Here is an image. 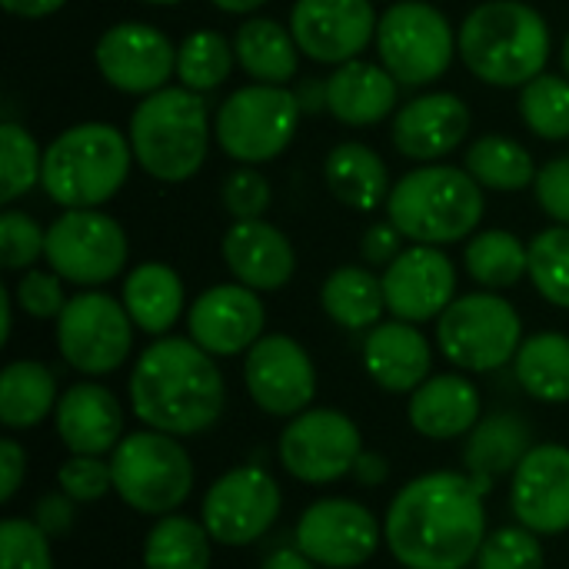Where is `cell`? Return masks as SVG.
<instances>
[{"instance_id": "cell-1", "label": "cell", "mask_w": 569, "mask_h": 569, "mask_svg": "<svg viewBox=\"0 0 569 569\" xmlns=\"http://www.w3.org/2000/svg\"><path fill=\"white\" fill-rule=\"evenodd\" d=\"M383 537L400 567L467 569L487 540L483 490L470 473H423L393 497Z\"/></svg>"}, {"instance_id": "cell-2", "label": "cell", "mask_w": 569, "mask_h": 569, "mask_svg": "<svg viewBox=\"0 0 569 569\" xmlns=\"http://www.w3.org/2000/svg\"><path fill=\"white\" fill-rule=\"evenodd\" d=\"M130 403L150 430L193 437L220 420L227 387L203 347L183 337H160L133 363Z\"/></svg>"}, {"instance_id": "cell-3", "label": "cell", "mask_w": 569, "mask_h": 569, "mask_svg": "<svg viewBox=\"0 0 569 569\" xmlns=\"http://www.w3.org/2000/svg\"><path fill=\"white\" fill-rule=\"evenodd\" d=\"M457 53L490 87H527L550 60V27L523 0H483L463 17Z\"/></svg>"}, {"instance_id": "cell-4", "label": "cell", "mask_w": 569, "mask_h": 569, "mask_svg": "<svg viewBox=\"0 0 569 569\" xmlns=\"http://www.w3.org/2000/svg\"><path fill=\"white\" fill-rule=\"evenodd\" d=\"M133 147L113 123H77L43 150L40 187L63 210H97L113 200L130 177Z\"/></svg>"}, {"instance_id": "cell-5", "label": "cell", "mask_w": 569, "mask_h": 569, "mask_svg": "<svg viewBox=\"0 0 569 569\" xmlns=\"http://www.w3.org/2000/svg\"><path fill=\"white\" fill-rule=\"evenodd\" d=\"M487 210L483 187L463 167L423 163L403 173L390 197L387 217L390 223L413 243L447 247L473 237Z\"/></svg>"}, {"instance_id": "cell-6", "label": "cell", "mask_w": 569, "mask_h": 569, "mask_svg": "<svg viewBox=\"0 0 569 569\" xmlns=\"http://www.w3.org/2000/svg\"><path fill=\"white\" fill-rule=\"evenodd\" d=\"M133 160L163 183L190 180L210 150V113L200 93L187 87H163L140 100L130 113Z\"/></svg>"}, {"instance_id": "cell-7", "label": "cell", "mask_w": 569, "mask_h": 569, "mask_svg": "<svg viewBox=\"0 0 569 569\" xmlns=\"http://www.w3.org/2000/svg\"><path fill=\"white\" fill-rule=\"evenodd\" d=\"M113 493L147 517L173 513L193 490V460L187 447L160 430L127 433L110 453Z\"/></svg>"}, {"instance_id": "cell-8", "label": "cell", "mask_w": 569, "mask_h": 569, "mask_svg": "<svg viewBox=\"0 0 569 569\" xmlns=\"http://www.w3.org/2000/svg\"><path fill=\"white\" fill-rule=\"evenodd\" d=\"M300 117L303 113L293 90L277 83H250L220 103L213 133L230 160L257 167L280 157L293 143Z\"/></svg>"}, {"instance_id": "cell-9", "label": "cell", "mask_w": 569, "mask_h": 569, "mask_svg": "<svg viewBox=\"0 0 569 569\" xmlns=\"http://www.w3.org/2000/svg\"><path fill=\"white\" fill-rule=\"evenodd\" d=\"M437 343L453 367L490 373L517 357L523 343V320L517 307L497 293H467L440 313Z\"/></svg>"}, {"instance_id": "cell-10", "label": "cell", "mask_w": 569, "mask_h": 569, "mask_svg": "<svg viewBox=\"0 0 569 569\" xmlns=\"http://www.w3.org/2000/svg\"><path fill=\"white\" fill-rule=\"evenodd\" d=\"M453 27L427 0H397L377 23V53L400 87H427L453 63Z\"/></svg>"}, {"instance_id": "cell-11", "label": "cell", "mask_w": 569, "mask_h": 569, "mask_svg": "<svg viewBox=\"0 0 569 569\" xmlns=\"http://www.w3.org/2000/svg\"><path fill=\"white\" fill-rule=\"evenodd\" d=\"M127 233L100 210H63L47 227V267L77 287H100L127 267Z\"/></svg>"}, {"instance_id": "cell-12", "label": "cell", "mask_w": 569, "mask_h": 569, "mask_svg": "<svg viewBox=\"0 0 569 569\" xmlns=\"http://www.w3.org/2000/svg\"><path fill=\"white\" fill-rule=\"evenodd\" d=\"M57 347L60 357L87 377L120 370L133 347V320L123 300L100 290L70 297L57 317Z\"/></svg>"}, {"instance_id": "cell-13", "label": "cell", "mask_w": 569, "mask_h": 569, "mask_svg": "<svg viewBox=\"0 0 569 569\" xmlns=\"http://www.w3.org/2000/svg\"><path fill=\"white\" fill-rule=\"evenodd\" d=\"M363 453V437L357 423L330 407L297 413L280 433V463L300 483H333L353 473Z\"/></svg>"}, {"instance_id": "cell-14", "label": "cell", "mask_w": 569, "mask_h": 569, "mask_svg": "<svg viewBox=\"0 0 569 569\" xmlns=\"http://www.w3.org/2000/svg\"><path fill=\"white\" fill-rule=\"evenodd\" d=\"M280 487L260 467H237L223 473L203 497V527L213 543L247 547L260 540L280 517Z\"/></svg>"}, {"instance_id": "cell-15", "label": "cell", "mask_w": 569, "mask_h": 569, "mask_svg": "<svg viewBox=\"0 0 569 569\" xmlns=\"http://www.w3.org/2000/svg\"><path fill=\"white\" fill-rule=\"evenodd\" d=\"M93 60L113 90L133 97L163 90L170 73H177V47L167 40V33L137 20L107 27L93 47Z\"/></svg>"}, {"instance_id": "cell-16", "label": "cell", "mask_w": 569, "mask_h": 569, "mask_svg": "<svg viewBox=\"0 0 569 569\" xmlns=\"http://www.w3.org/2000/svg\"><path fill=\"white\" fill-rule=\"evenodd\" d=\"M243 380L253 403L270 417H297L310 410L317 393L313 360L287 333H263L247 350Z\"/></svg>"}, {"instance_id": "cell-17", "label": "cell", "mask_w": 569, "mask_h": 569, "mask_svg": "<svg viewBox=\"0 0 569 569\" xmlns=\"http://www.w3.org/2000/svg\"><path fill=\"white\" fill-rule=\"evenodd\" d=\"M380 547L377 517L357 500H317L303 510L297 523V550L317 567L353 569L363 567Z\"/></svg>"}, {"instance_id": "cell-18", "label": "cell", "mask_w": 569, "mask_h": 569, "mask_svg": "<svg viewBox=\"0 0 569 569\" xmlns=\"http://www.w3.org/2000/svg\"><path fill=\"white\" fill-rule=\"evenodd\" d=\"M377 23L370 0H297L290 10L300 53L333 67L357 60L377 37Z\"/></svg>"}, {"instance_id": "cell-19", "label": "cell", "mask_w": 569, "mask_h": 569, "mask_svg": "<svg viewBox=\"0 0 569 569\" xmlns=\"http://www.w3.org/2000/svg\"><path fill=\"white\" fill-rule=\"evenodd\" d=\"M383 297L393 320L423 323L440 320V313L457 300V270L440 247L413 243L390 267H383Z\"/></svg>"}, {"instance_id": "cell-20", "label": "cell", "mask_w": 569, "mask_h": 569, "mask_svg": "<svg viewBox=\"0 0 569 569\" xmlns=\"http://www.w3.org/2000/svg\"><path fill=\"white\" fill-rule=\"evenodd\" d=\"M267 327V310L257 290L243 283H217L187 310V330L210 357H237L250 350Z\"/></svg>"}, {"instance_id": "cell-21", "label": "cell", "mask_w": 569, "mask_h": 569, "mask_svg": "<svg viewBox=\"0 0 569 569\" xmlns=\"http://www.w3.org/2000/svg\"><path fill=\"white\" fill-rule=\"evenodd\" d=\"M510 507L520 527L537 537H557L569 530V447L540 443L510 480Z\"/></svg>"}, {"instance_id": "cell-22", "label": "cell", "mask_w": 569, "mask_h": 569, "mask_svg": "<svg viewBox=\"0 0 569 569\" xmlns=\"http://www.w3.org/2000/svg\"><path fill=\"white\" fill-rule=\"evenodd\" d=\"M470 107L457 93H423L403 103L393 117V147L407 160H443L470 133Z\"/></svg>"}, {"instance_id": "cell-23", "label": "cell", "mask_w": 569, "mask_h": 569, "mask_svg": "<svg viewBox=\"0 0 569 569\" xmlns=\"http://www.w3.org/2000/svg\"><path fill=\"white\" fill-rule=\"evenodd\" d=\"M223 263L237 283L257 293L280 290L297 273L293 243L267 220H233L223 233Z\"/></svg>"}, {"instance_id": "cell-24", "label": "cell", "mask_w": 569, "mask_h": 569, "mask_svg": "<svg viewBox=\"0 0 569 569\" xmlns=\"http://www.w3.org/2000/svg\"><path fill=\"white\" fill-rule=\"evenodd\" d=\"M57 433L70 453L103 457L113 453L123 440V410L120 400L100 383H73L57 400Z\"/></svg>"}, {"instance_id": "cell-25", "label": "cell", "mask_w": 569, "mask_h": 569, "mask_svg": "<svg viewBox=\"0 0 569 569\" xmlns=\"http://www.w3.org/2000/svg\"><path fill=\"white\" fill-rule=\"evenodd\" d=\"M363 367L377 387L387 393H413L430 380L433 353L417 323L387 320L377 323L363 340Z\"/></svg>"}, {"instance_id": "cell-26", "label": "cell", "mask_w": 569, "mask_h": 569, "mask_svg": "<svg viewBox=\"0 0 569 569\" xmlns=\"http://www.w3.org/2000/svg\"><path fill=\"white\" fill-rule=\"evenodd\" d=\"M400 83L380 63L347 60L327 77V110L347 127H373L397 107Z\"/></svg>"}, {"instance_id": "cell-27", "label": "cell", "mask_w": 569, "mask_h": 569, "mask_svg": "<svg viewBox=\"0 0 569 569\" xmlns=\"http://www.w3.org/2000/svg\"><path fill=\"white\" fill-rule=\"evenodd\" d=\"M410 423L427 440L470 437L480 423V390L460 373H440L410 393Z\"/></svg>"}, {"instance_id": "cell-28", "label": "cell", "mask_w": 569, "mask_h": 569, "mask_svg": "<svg viewBox=\"0 0 569 569\" xmlns=\"http://www.w3.org/2000/svg\"><path fill=\"white\" fill-rule=\"evenodd\" d=\"M530 450H533V430L523 417L490 413L470 430V440L463 450V467L487 497L497 480H503L507 473L513 477V470L523 463V457Z\"/></svg>"}, {"instance_id": "cell-29", "label": "cell", "mask_w": 569, "mask_h": 569, "mask_svg": "<svg viewBox=\"0 0 569 569\" xmlns=\"http://www.w3.org/2000/svg\"><path fill=\"white\" fill-rule=\"evenodd\" d=\"M323 180H327L330 193L357 213L377 210L393 190L383 157L377 150H370L367 143H357V140L337 143L327 153Z\"/></svg>"}, {"instance_id": "cell-30", "label": "cell", "mask_w": 569, "mask_h": 569, "mask_svg": "<svg viewBox=\"0 0 569 569\" xmlns=\"http://www.w3.org/2000/svg\"><path fill=\"white\" fill-rule=\"evenodd\" d=\"M183 280L167 263H140L123 280V307L137 330L150 337H163L183 317Z\"/></svg>"}, {"instance_id": "cell-31", "label": "cell", "mask_w": 569, "mask_h": 569, "mask_svg": "<svg viewBox=\"0 0 569 569\" xmlns=\"http://www.w3.org/2000/svg\"><path fill=\"white\" fill-rule=\"evenodd\" d=\"M233 50L240 70L257 83L287 87V80H293L300 67V47L293 40V30L280 27L270 17H250L247 23H240L233 37Z\"/></svg>"}, {"instance_id": "cell-32", "label": "cell", "mask_w": 569, "mask_h": 569, "mask_svg": "<svg viewBox=\"0 0 569 569\" xmlns=\"http://www.w3.org/2000/svg\"><path fill=\"white\" fill-rule=\"evenodd\" d=\"M320 307L343 330H373L387 310L383 280L367 267H337L320 287Z\"/></svg>"}, {"instance_id": "cell-33", "label": "cell", "mask_w": 569, "mask_h": 569, "mask_svg": "<svg viewBox=\"0 0 569 569\" xmlns=\"http://www.w3.org/2000/svg\"><path fill=\"white\" fill-rule=\"evenodd\" d=\"M57 377L37 360H13L0 373V423L10 430L37 427L57 410Z\"/></svg>"}, {"instance_id": "cell-34", "label": "cell", "mask_w": 569, "mask_h": 569, "mask_svg": "<svg viewBox=\"0 0 569 569\" xmlns=\"http://www.w3.org/2000/svg\"><path fill=\"white\" fill-rule=\"evenodd\" d=\"M513 373L520 387L540 403L569 400V337L557 330L533 333L520 343L513 357Z\"/></svg>"}, {"instance_id": "cell-35", "label": "cell", "mask_w": 569, "mask_h": 569, "mask_svg": "<svg viewBox=\"0 0 569 569\" xmlns=\"http://www.w3.org/2000/svg\"><path fill=\"white\" fill-rule=\"evenodd\" d=\"M467 170L483 190H497V193H520L533 187L540 173L533 153L523 143L500 133H487L467 150Z\"/></svg>"}, {"instance_id": "cell-36", "label": "cell", "mask_w": 569, "mask_h": 569, "mask_svg": "<svg viewBox=\"0 0 569 569\" xmlns=\"http://www.w3.org/2000/svg\"><path fill=\"white\" fill-rule=\"evenodd\" d=\"M467 273L487 290H507L530 273V243L510 230H483L463 250Z\"/></svg>"}, {"instance_id": "cell-37", "label": "cell", "mask_w": 569, "mask_h": 569, "mask_svg": "<svg viewBox=\"0 0 569 569\" xmlns=\"http://www.w3.org/2000/svg\"><path fill=\"white\" fill-rule=\"evenodd\" d=\"M210 530L190 517H160L143 543L147 569H210Z\"/></svg>"}, {"instance_id": "cell-38", "label": "cell", "mask_w": 569, "mask_h": 569, "mask_svg": "<svg viewBox=\"0 0 569 569\" xmlns=\"http://www.w3.org/2000/svg\"><path fill=\"white\" fill-rule=\"evenodd\" d=\"M237 63L233 43L217 30H193L177 47V80L193 93L217 90Z\"/></svg>"}, {"instance_id": "cell-39", "label": "cell", "mask_w": 569, "mask_h": 569, "mask_svg": "<svg viewBox=\"0 0 569 569\" xmlns=\"http://www.w3.org/2000/svg\"><path fill=\"white\" fill-rule=\"evenodd\" d=\"M520 117L543 140H569V77L540 73L520 87Z\"/></svg>"}, {"instance_id": "cell-40", "label": "cell", "mask_w": 569, "mask_h": 569, "mask_svg": "<svg viewBox=\"0 0 569 569\" xmlns=\"http://www.w3.org/2000/svg\"><path fill=\"white\" fill-rule=\"evenodd\" d=\"M43 150L27 127L3 120L0 123V203H13L40 183Z\"/></svg>"}, {"instance_id": "cell-41", "label": "cell", "mask_w": 569, "mask_h": 569, "mask_svg": "<svg viewBox=\"0 0 569 569\" xmlns=\"http://www.w3.org/2000/svg\"><path fill=\"white\" fill-rule=\"evenodd\" d=\"M530 280L543 300L569 310V227L557 223L533 237Z\"/></svg>"}, {"instance_id": "cell-42", "label": "cell", "mask_w": 569, "mask_h": 569, "mask_svg": "<svg viewBox=\"0 0 569 569\" xmlns=\"http://www.w3.org/2000/svg\"><path fill=\"white\" fill-rule=\"evenodd\" d=\"M0 569H53L50 537L23 517L0 523Z\"/></svg>"}, {"instance_id": "cell-43", "label": "cell", "mask_w": 569, "mask_h": 569, "mask_svg": "<svg viewBox=\"0 0 569 569\" xmlns=\"http://www.w3.org/2000/svg\"><path fill=\"white\" fill-rule=\"evenodd\" d=\"M477 569H543V547L533 530L503 527L483 540Z\"/></svg>"}, {"instance_id": "cell-44", "label": "cell", "mask_w": 569, "mask_h": 569, "mask_svg": "<svg viewBox=\"0 0 569 569\" xmlns=\"http://www.w3.org/2000/svg\"><path fill=\"white\" fill-rule=\"evenodd\" d=\"M47 250V230L37 227L33 217L20 210L0 213V263L3 270H23L33 267Z\"/></svg>"}, {"instance_id": "cell-45", "label": "cell", "mask_w": 569, "mask_h": 569, "mask_svg": "<svg viewBox=\"0 0 569 569\" xmlns=\"http://www.w3.org/2000/svg\"><path fill=\"white\" fill-rule=\"evenodd\" d=\"M273 200V190L267 177L253 167H237L223 180V207L233 220H263L267 207Z\"/></svg>"}, {"instance_id": "cell-46", "label": "cell", "mask_w": 569, "mask_h": 569, "mask_svg": "<svg viewBox=\"0 0 569 569\" xmlns=\"http://www.w3.org/2000/svg\"><path fill=\"white\" fill-rule=\"evenodd\" d=\"M57 483L60 490L77 500V503H97L107 497V490H113V473H110V463H103L100 457H80L73 453L60 473H57Z\"/></svg>"}, {"instance_id": "cell-47", "label": "cell", "mask_w": 569, "mask_h": 569, "mask_svg": "<svg viewBox=\"0 0 569 569\" xmlns=\"http://www.w3.org/2000/svg\"><path fill=\"white\" fill-rule=\"evenodd\" d=\"M17 307L33 320H57L67 307L60 277L53 270H27L13 290Z\"/></svg>"}, {"instance_id": "cell-48", "label": "cell", "mask_w": 569, "mask_h": 569, "mask_svg": "<svg viewBox=\"0 0 569 569\" xmlns=\"http://www.w3.org/2000/svg\"><path fill=\"white\" fill-rule=\"evenodd\" d=\"M533 190H537V200H540L543 213L550 220L569 227V153L550 160L547 167H540Z\"/></svg>"}, {"instance_id": "cell-49", "label": "cell", "mask_w": 569, "mask_h": 569, "mask_svg": "<svg viewBox=\"0 0 569 569\" xmlns=\"http://www.w3.org/2000/svg\"><path fill=\"white\" fill-rule=\"evenodd\" d=\"M403 233L387 220V223H373L367 227L363 240H360V253L370 267H390L400 253H403Z\"/></svg>"}, {"instance_id": "cell-50", "label": "cell", "mask_w": 569, "mask_h": 569, "mask_svg": "<svg viewBox=\"0 0 569 569\" xmlns=\"http://www.w3.org/2000/svg\"><path fill=\"white\" fill-rule=\"evenodd\" d=\"M73 503L63 490L60 493H43L33 507V523L47 533V537H63L73 527Z\"/></svg>"}, {"instance_id": "cell-51", "label": "cell", "mask_w": 569, "mask_h": 569, "mask_svg": "<svg viewBox=\"0 0 569 569\" xmlns=\"http://www.w3.org/2000/svg\"><path fill=\"white\" fill-rule=\"evenodd\" d=\"M27 477V453L17 440H0V503L13 500Z\"/></svg>"}, {"instance_id": "cell-52", "label": "cell", "mask_w": 569, "mask_h": 569, "mask_svg": "<svg viewBox=\"0 0 569 569\" xmlns=\"http://www.w3.org/2000/svg\"><path fill=\"white\" fill-rule=\"evenodd\" d=\"M293 93H297V103H300V113L303 117H317L320 110H327V80L303 77Z\"/></svg>"}, {"instance_id": "cell-53", "label": "cell", "mask_w": 569, "mask_h": 569, "mask_svg": "<svg viewBox=\"0 0 569 569\" xmlns=\"http://www.w3.org/2000/svg\"><path fill=\"white\" fill-rule=\"evenodd\" d=\"M353 477H357V483H363V487H380V483H387V477H390V463H387V457H380V453H360L357 463H353Z\"/></svg>"}, {"instance_id": "cell-54", "label": "cell", "mask_w": 569, "mask_h": 569, "mask_svg": "<svg viewBox=\"0 0 569 569\" xmlns=\"http://www.w3.org/2000/svg\"><path fill=\"white\" fill-rule=\"evenodd\" d=\"M7 13L13 17H23V20H40V17H50L57 13L67 0H0Z\"/></svg>"}, {"instance_id": "cell-55", "label": "cell", "mask_w": 569, "mask_h": 569, "mask_svg": "<svg viewBox=\"0 0 569 569\" xmlns=\"http://www.w3.org/2000/svg\"><path fill=\"white\" fill-rule=\"evenodd\" d=\"M260 569H317V563H313L307 553H300V550L293 547V550H277V553H270Z\"/></svg>"}, {"instance_id": "cell-56", "label": "cell", "mask_w": 569, "mask_h": 569, "mask_svg": "<svg viewBox=\"0 0 569 569\" xmlns=\"http://www.w3.org/2000/svg\"><path fill=\"white\" fill-rule=\"evenodd\" d=\"M213 7H220L223 13H253L257 7H263L267 0H210Z\"/></svg>"}, {"instance_id": "cell-57", "label": "cell", "mask_w": 569, "mask_h": 569, "mask_svg": "<svg viewBox=\"0 0 569 569\" xmlns=\"http://www.w3.org/2000/svg\"><path fill=\"white\" fill-rule=\"evenodd\" d=\"M10 327H13V320H10V290L0 287V343L10 340Z\"/></svg>"}, {"instance_id": "cell-58", "label": "cell", "mask_w": 569, "mask_h": 569, "mask_svg": "<svg viewBox=\"0 0 569 569\" xmlns=\"http://www.w3.org/2000/svg\"><path fill=\"white\" fill-rule=\"evenodd\" d=\"M560 57H563V73L569 77V33L567 40H563V53H560Z\"/></svg>"}, {"instance_id": "cell-59", "label": "cell", "mask_w": 569, "mask_h": 569, "mask_svg": "<svg viewBox=\"0 0 569 569\" xmlns=\"http://www.w3.org/2000/svg\"><path fill=\"white\" fill-rule=\"evenodd\" d=\"M143 3H157V7H173V3H180V0H143Z\"/></svg>"}]
</instances>
